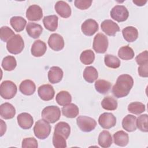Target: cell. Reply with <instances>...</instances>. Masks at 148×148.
<instances>
[{"label": "cell", "mask_w": 148, "mask_h": 148, "mask_svg": "<svg viewBox=\"0 0 148 148\" xmlns=\"http://www.w3.org/2000/svg\"><path fill=\"white\" fill-rule=\"evenodd\" d=\"M133 84L134 80L132 76L128 74L120 75L113 86L112 92L117 98L124 97L129 94Z\"/></svg>", "instance_id": "1"}, {"label": "cell", "mask_w": 148, "mask_h": 148, "mask_svg": "<svg viewBox=\"0 0 148 148\" xmlns=\"http://www.w3.org/2000/svg\"><path fill=\"white\" fill-rule=\"evenodd\" d=\"M35 136L40 139H45L47 138L51 132V126L45 120H39L35 123L34 127Z\"/></svg>", "instance_id": "2"}, {"label": "cell", "mask_w": 148, "mask_h": 148, "mask_svg": "<svg viewBox=\"0 0 148 148\" xmlns=\"http://www.w3.org/2000/svg\"><path fill=\"white\" fill-rule=\"evenodd\" d=\"M41 115L45 121L49 123H54L60 118V109L57 106H48L43 109Z\"/></svg>", "instance_id": "3"}, {"label": "cell", "mask_w": 148, "mask_h": 148, "mask_svg": "<svg viewBox=\"0 0 148 148\" xmlns=\"http://www.w3.org/2000/svg\"><path fill=\"white\" fill-rule=\"evenodd\" d=\"M24 47V42L21 36L18 34L14 35L6 43V49L8 51L13 54L20 53Z\"/></svg>", "instance_id": "4"}, {"label": "cell", "mask_w": 148, "mask_h": 148, "mask_svg": "<svg viewBox=\"0 0 148 148\" xmlns=\"http://www.w3.org/2000/svg\"><path fill=\"white\" fill-rule=\"evenodd\" d=\"M17 91L16 85L10 80H5L0 86L1 96L6 99L13 98Z\"/></svg>", "instance_id": "5"}, {"label": "cell", "mask_w": 148, "mask_h": 148, "mask_svg": "<svg viewBox=\"0 0 148 148\" xmlns=\"http://www.w3.org/2000/svg\"><path fill=\"white\" fill-rule=\"evenodd\" d=\"M76 123L80 130L85 132L92 131L97 125V122L94 119L85 116H79L77 117Z\"/></svg>", "instance_id": "6"}, {"label": "cell", "mask_w": 148, "mask_h": 148, "mask_svg": "<svg viewBox=\"0 0 148 148\" xmlns=\"http://www.w3.org/2000/svg\"><path fill=\"white\" fill-rule=\"evenodd\" d=\"M93 49L97 53H104L108 47V39L102 33L97 34L94 38Z\"/></svg>", "instance_id": "7"}, {"label": "cell", "mask_w": 148, "mask_h": 148, "mask_svg": "<svg viewBox=\"0 0 148 148\" xmlns=\"http://www.w3.org/2000/svg\"><path fill=\"white\" fill-rule=\"evenodd\" d=\"M129 16V12L123 5H116L110 11L111 17L117 22H123L125 21Z\"/></svg>", "instance_id": "8"}, {"label": "cell", "mask_w": 148, "mask_h": 148, "mask_svg": "<svg viewBox=\"0 0 148 148\" xmlns=\"http://www.w3.org/2000/svg\"><path fill=\"white\" fill-rule=\"evenodd\" d=\"M98 123L103 128L109 129L116 125V118L112 113L105 112L99 116Z\"/></svg>", "instance_id": "9"}, {"label": "cell", "mask_w": 148, "mask_h": 148, "mask_svg": "<svg viewBox=\"0 0 148 148\" xmlns=\"http://www.w3.org/2000/svg\"><path fill=\"white\" fill-rule=\"evenodd\" d=\"M97 22L91 18L85 20L82 24L81 29L83 33L87 36H92L98 30Z\"/></svg>", "instance_id": "10"}, {"label": "cell", "mask_w": 148, "mask_h": 148, "mask_svg": "<svg viewBox=\"0 0 148 148\" xmlns=\"http://www.w3.org/2000/svg\"><path fill=\"white\" fill-rule=\"evenodd\" d=\"M49 47L54 51H60L64 47V40L62 36L58 34H52L48 40Z\"/></svg>", "instance_id": "11"}, {"label": "cell", "mask_w": 148, "mask_h": 148, "mask_svg": "<svg viewBox=\"0 0 148 148\" xmlns=\"http://www.w3.org/2000/svg\"><path fill=\"white\" fill-rule=\"evenodd\" d=\"M38 93L40 99L45 101H48L53 98L55 91L52 86L46 84L42 85L38 88Z\"/></svg>", "instance_id": "12"}, {"label": "cell", "mask_w": 148, "mask_h": 148, "mask_svg": "<svg viewBox=\"0 0 148 148\" xmlns=\"http://www.w3.org/2000/svg\"><path fill=\"white\" fill-rule=\"evenodd\" d=\"M42 17L43 11L39 5H32L26 10V17L29 21H39Z\"/></svg>", "instance_id": "13"}, {"label": "cell", "mask_w": 148, "mask_h": 148, "mask_svg": "<svg viewBox=\"0 0 148 148\" xmlns=\"http://www.w3.org/2000/svg\"><path fill=\"white\" fill-rule=\"evenodd\" d=\"M101 27L103 32L109 36H114L116 32L120 31V27L118 24L109 19L103 21Z\"/></svg>", "instance_id": "14"}, {"label": "cell", "mask_w": 148, "mask_h": 148, "mask_svg": "<svg viewBox=\"0 0 148 148\" xmlns=\"http://www.w3.org/2000/svg\"><path fill=\"white\" fill-rule=\"evenodd\" d=\"M17 123L19 126L24 130H28L31 128L34 123L32 116L28 113H21L17 117Z\"/></svg>", "instance_id": "15"}, {"label": "cell", "mask_w": 148, "mask_h": 148, "mask_svg": "<svg viewBox=\"0 0 148 148\" xmlns=\"http://www.w3.org/2000/svg\"><path fill=\"white\" fill-rule=\"evenodd\" d=\"M55 10L57 14L61 17L68 18L71 15V9L70 6L65 1H57L54 6Z\"/></svg>", "instance_id": "16"}, {"label": "cell", "mask_w": 148, "mask_h": 148, "mask_svg": "<svg viewBox=\"0 0 148 148\" xmlns=\"http://www.w3.org/2000/svg\"><path fill=\"white\" fill-rule=\"evenodd\" d=\"M16 114L14 107L10 103L5 102L0 106V115L4 119H11Z\"/></svg>", "instance_id": "17"}, {"label": "cell", "mask_w": 148, "mask_h": 148, "mask_svg": "<svg viewBox=\"0 0 148 148\" xmlns=\"http://www.w3.org/2000/svg\"><path fill=\"white\" fill-rule=\"evenodd\" d=\"M63 77V71L58 66H52L48 72L49 81L52 84H56L60 82Z\"/></svg>", "instance_id": "18"}, {"label": "cell", "mask_w": 148, "mask_h": 148, "mask_svg": "<svg viewBox=\"0 0 148 148\" xmlns=\"http://www.w3.org/2000/svg\"><path fill=\"white\" fill-rule=\"evenodd\" d=\"M47 50L46 43L41 40H35L32 45L31 51L32 56L39 57L43 56Z\"/></svg>", "instance_id": "19"}, {"label": "cell", "mask_w": 148, "mask_h": 148, "mask_svg": "<svg viewBox=\"0 0 148 148\" xmlns=\"http://www.w3.org/2000/svg\"><path fill=\"white\" fill-rule=\"evenodd\" d=\"M19 90L22 94L25 95H31L35 92L36 90V86L33 81L26 79L20 83Z\"/></svg>", "instance_id": "20"}, {"label": "cell", "mask_w": 148, "mask_h": 148, "mask_svg": "<svg viewBox=\"0 0 148 148\" xmlns=\"http://www.w3.org/2000/svg\"><path fill=\"white\" fill-rule=\"evenodd\" d=\"M136 117L132 114L125 116L122 121L123 128L128 132H132L136 130Z\"/></svg>", "instance_id": "21"}, {"label": "cell", "mask_w": 148, "mask_h": 148, "mask_svg": "<svg viewBox=\"0 0 148 148\" xmlns=\"http://www.w3.org/2000/svg\"><path fill=\"white\" fill-rule=\"evenodd\" d=\"M28 35L34 39L38 38L43 31L42 27L38 24L29 22L26 26Z\"/></svg>", "instance_id": "22"}, {"label": "cell", "mask_w": 148, "mask_h": 148, "mask_svg": "<svg viewBox=\"0 0 148 148\" xmlns=\"http://www.w3.org/2000/svg\"><path fill=\"white\" fill-rule=\"evenodd\" d=\"M124 39L128 42H132L136 40L138 36V29L132 26H128L122 30Z\"/></svg>", "instance_id": "23"}, {"label": "cell", "mask_w": 148, "mask_h": 148, "mask_svg": "<svg viewBox=\"0 0 148 148\" xmlns=\"http://www.w3.org/2000/svg\"><path fill=\"white\" fill-rule=\"evenodd\" d=\"M58 18L56 15L45 16L43 18V23L45 27L50 31H55L58 27Z\"/></svg>", "instance_id": "24"}, {"label": "cell", "mask_w": 148, "mask_h": 148, "mask_svg": "<svg viewBox=\"0 0 148 148\" xmlns=\"http://www.w3.org/2000/svg\"><path fill=\"white\" fill-rule=\"evenodd\" d=\"M54 133L60 135L66 139L70 135L71 127L67 123L63 121L59 122L54 127Z\"/></svg>", "instance_id": "25"}, {"label": "cell", "mask_w": 148, "mask_h": 148, "mask_svg": "<svg viewBox=\"0 0 148 148\" xmlns=\"http://www.w3.org/2000/svg\"><path fill=\"white\" fill-rule=\"evenodd\" d=\"M98 142L102 147H109L112 143V138L110 132L106 130L102 131L98 136Z\"/></svg>", "instance_id": "26"}, {"label": "cell", "mask_w": 148, "mask_h": 148, "mask_svg": "<svg viewBox=\"0 0 148 148\" xmlns=\"http://www.w3.org/2000/svg\"><path fill=\"white\" fill-rule=\"evenodd\" d=\"M10 23L15 31L19 32L24 29L27 21L23 17L13 16L10 19Z\"/></svg>", "instance_id": "27"}, {"label": "cell", "mask_w": 148, "mask_h": 148, "mask_svg": "<svg viewBox=\"0 0 148 148\" xmlns=\"http://www.w3.org/2000/svg\"><path fill=\"white\" fill-rule=\"evenodd\" d=\"M113 136L114 143L117 146H125L128 143V135L123 131H119L115 132Z\"/></svg>", "instance_id": "28"}, {"label": "cell", "mask_w": 148, "mask_h": 148, "mask_svg": "<svg viewBox=\"0 0 148 148\" xmlns=\"http://www.w3.org/2000/svg\"><path fill=\"white\" fill-rule=\"evenodd\" d=\"M78 107L74 103H70L65 105L62 108V113L64 116L68 118H75L79 114Z\"/></svg>", "instance_id": "29"}, {"label": "cell", "mask_w": 148, "mask_h": 148, "mask_svg": "<svg viewBox=\"0 0 148 148\" xmlns=\"http://www.w3.org/2000/svg\"><path fill=\"white\" fill-rule=\"evenodd\" d=\"M83 76L86 82L91 83L97 79L98 73L97 70L94 66H88L84 69Z\"/></svg>", "instance_id": "30"}, {"label": "cell", "mask_w": 148, "mask_h": 148, "mask_svg": "<svg viewBox=\"0 0 148 148\" xmlns=\"http://www.w3.org/2000/svg\"><path fill=\"white\" fill-rule=\"evenodd\" d=\"M56 100L58 105L65 106L71 103L72 101V97L68 91H61L56 95Z\"/></svg>", "instance_id": "31"}, {"label": "cell", "mask_w": 148, "mask_h": 148, "mask_svg": "<svg viewBox=\"0 0 148 148\" xmlns=\"http://www.w3.org/2000/svg\"><path fill=\"white\" fill-rule=\"evenodd\" d=\"M134 51L129 46H124L120 47L118 51L119 57L124 60H130L134 58Z\"/></svg>", "instance_id": "32"}, {"label": "cell", "mask_w": 148, "mask_h": 148, "mask_svg": "<svg viewBox=\"0 0 148 148\" xmlns=\"http://www.w3.org/2000/svg\"><path fill=\"white\" fill-rule=\"evenodd\" d=\"M111 83L103 79L97 80L95 83V90L100 94H105L107 93L111 88Z\"/></svg>", "instance_id": "33"}, {"label": "cell", "mask_w": 148, "mask_h": 148, "mask_svg": "<svg viewBox=\"0 0 148 148\" xmlns=\"http://www.w3.org/2000/svg\"><path fill=\"white\" fill-rule=\"evenodd\" d=\"M17 66L16 58L12 56H8L3 58L2 61V67L7 71H11L15 69Z\"/></svg>", "instance_id": "34"}, {"label": "cell", "mask_w": 148, "mask_h": 148, "mask_svg": "<svg viewBox=\"0 0 148 148\" xmlns=\"http://www.w3.org/2000/svg\"><path fill=\"white\" fill-rule=\"evenodd\" d=\"M101 106L105 110H114L117 108V102L114 98L108 96L102 99Z\"/></svg>", "instance_id": "35"}, {"label": "cell", "mask_w": 148, "mask_h": 148, "mask_svg": "<svg viewBox=\"0 0 148 148\" xmlns=\"http://www.w3.org/2000/svg\"><path fill=\"white\" fill-rule=\"evenodd\" d=\"M95 59V54L91 50H86L83 51L80 56V61L84 65L92 64Z\"/></svg>", "instance_id": "36"}, {"label": "cell", "mask_w": 148, "mask_h": 148, "mask_svg": "<svg viewBox=\"0 0 148 148\" xmlns=\"http://www.w3.org/2000/svg\"><path fill=\"white\" fill-rule=\"evenodd\" d=\"M105 65L111 68H117L120 66V60L116 57L111 54H106L104 58Z\"/></svg>", "instance_id": "37"}, {"label": "cell", "mask_w": 148, "mask_h": 148, "mask_svg": "<svg viewBox=\"0 0 148 148\" xmlns=\"http://www.w3.org/2000/svg\"><path fill=\"white\" fill-rule=\"evenodd\" d=\"M145 105L139 102H133L128 105V110L129 112L135 114H139L145 111Z\"/></svg>", "instance_id": "38"}, {"label": "cell", "mask_w": 148, "mask_h": 148, "mask_svg": "<svg viewBox=\"0 0 148 148\" xmlns=\"http://www.w3.org/2000/svg\"><path fill=\"white\" fill-rule=\"evenodd\" d=\"M147 120L148 116L147 114H143L140 115L136 119V127L141 131L147 132L148 131L147 128Z\"/></svg>", "instance_id": "39"}, {"label": "cell", "mask_w": 148, "mask_h": 148, "mask_svg": "<svg viewBox=\"0 0 148 148\" xmlns=\"http://www.w3.org/2000/svg\"><path fill=\"white\" fill-rule=\"evenodd\" d=\"M15 35L13 31L8 26H3L0 29V38L3 42H8Z\"/></svg>", "instance_id": "40"}, {"label": "cell", "mask_w": 148, "mask_h": 148, "mask_svg": "<svg viewBox=\"0 0 148 148\" xmlns=\"http://www.w3.org/2000/svg\"><path fill=\"white\" fill-rule=\"evenodd\" d=\"M53 144L56 148H64L67 146L66 139L62 136L54 133L53 136Z\"/></svg>", "instance_id": "41"}, {"label": "cell", "mask_w": 148, "mask_h": 148, "mask_svg": "<svg viewBox=\"0 0 148 148\" xmlns=\"http://www.w3.org/2000/svg\"><path fill=\"white\" fill-rule=\"evenodd\" d=\"M22 147H34L37 148L38 147V142L35 138H24L22 141Z\"/></svg>", "instance_id": "42"}, {"label": "cell", "mask_w": 148, "mask_h": 148, "mask_svg": "<svg viewBox=\"0 0 148 148\" xmlns=\"http://www.w3.org/2000/svg\"><path fill=\"white\" fill-rule=\"evenodd\" d=\"M75 6L81 10H85L88 9L92 3L91 0H75L74 1Z\"/></svg>", "instance_id": "43"}, {"label": "cell", "mask_w": 148, "mask_h": 148, "mask_svg": "<svg viewBox=\"0 0 148 148\" xmlns=\"http://www.w3.org/2000/svg\"><path fill=\"white\" fill-rule=\"evenodd\" d=\"M135 60L137 64L139 65H144L148 63V56L147 51L145 50L144 51L139 54L135 58Z\"/></svg>", "instance_id": "44"}, {"label": "cell", "mask_w": 148, "mask_h": 148, "mask_svg": "<svg viewBox=\"0 0 148 148\" xmlns=\"http://www.w3.org/2000/svg\"><path fill=\"white\" fill-rule=\"evenodd\" d=\"M138 73L141 77H147L148 76V63L138 67Z\"/></svg>", "instance_id": "45"}, {"label": "cell", "mask_w": 148, "mask_h": 148, "mask_svg": "<svg viewBox=\"0 0 148 148\" xmlns=\"http://www.w3.org/2000/svg\"><path fill=\"white\" fill-rule=\"evenodd\" d=\"M1 136H2L4 133L6 132V123L2 120L1 119Z\"/></svg>", "instance_id": "46"}, {"label": "cell", "mask_w": 148, "mask_h": 148, "mask_svg": "<svg viewBox=\"0 0 148 148\" xmlns=\"http://www.w3.org/2000/svg\"><path fill=\"white\" fill-rule=\"evenodd\" d=\"M133 2L136 4V5L137 6H143L144 5L146 2H147V1H133Z\"/></svg>", "instance_id": "47"}]
</instances>
